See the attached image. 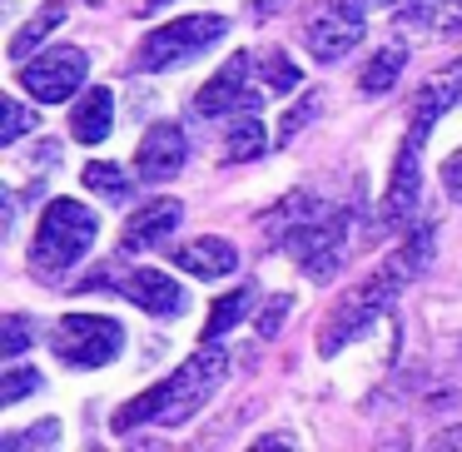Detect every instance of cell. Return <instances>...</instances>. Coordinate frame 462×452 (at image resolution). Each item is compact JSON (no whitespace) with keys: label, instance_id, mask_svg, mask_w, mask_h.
Here are the masks:
<instances>
[{"label":"cell","instance_id":"6da1fadb","mask_svg":"<svg viewBox=\"0 0 462 452\" xmlns=\"http://www.w3.org/2000/svg\"><path fill=\"white\" fill-rule=\"evenodd\" d=\"M428 249H432V229H418L378 273H368V279H363L358 289H353L348 299L328 313V323H323V333H319V353H323V358H333V353L348 348L353 338H363V333H368L373 323L393 309V299L402 293V283L428 263Z\"/></svg>","mask_w":462,"mask_h":452},{"label":"cell","instance_id":"7a4b0ae2","mask_svg":"<svg viewBox=\"0 0 462 452\" xmlns=\"http://www.w3.org/2000/svg\"><path fill=\"white\" fill-rule=\"evenodd\" d=\"M224 378H229V353L224 348L194 353V358L184 363V368H174L160 388H150V392H140L134 402H125V408L115 412V432H134V428H144V422L180 428V422H189L194 412L219 392Z\"/></svg>","mask_w":462,"mask_h":452},{"label":"cell","instance_id":"3957f363","mask_svg":"<svg viewBox=\"0 0 462 452\" xmlns=\"http://www.w3.org/2000/svg\"><path fill=\"white\" fill-rule=\"evenodd\" d=\"M269 229L279 234V244L293 254L303 279L328 283L333 273H338V263L348 259V214L328 209V204L309 199V194H289V199L279 204V214L269 219Z\"/></svg>","mask_w":462,"mask_h":452},{"label":"cell","instance_id":"277c9868","mask_svg":"<svg viewBox=\"0 0 462 452\" xmlns=\"http://www.w3.org/2000/svg\"><path fill=\"white\" fill-rule=\"evenodd\" d=\"M95 234H100V219L95 209L75 199H55L45 204L41 224H35V244H31V263L41 273H65L95 249Z\"/></svg>","mask_w":462,"mask_h":452},{"label":"cell","instance_id":"5b68a950","mask_svg":"<svg viewBox=\"0 0 462 452\" xmlns=\"http://www.w3.org/2000/svg\"><path fill=\"white\" fill-rule=\"evenodd\" d=\"M224 35H229V21H224V15H184V21H170L154 35H144L134 65H140V70H180V65L199 60V55L209 51L214 41H224Z\"/></svg>","mask_w":462,"mask_h":452},{"label":"cell","instance_id":"8992f818","mask_svg":"<svg viewBox=\"0 0 462 452\" xmlns=\"http://www.w3.org/2000/svg\"><path fill=\"white\" fill-rule=\"evenodd\" d=\"M51 348H55V358L75 373L105 368V363L125 348V328L115 318H100V313H70V318L55 323Z\"/></svg>","mask_w":462,"mask_h":452},{"label":"cell","instance_id":"52a82bcc","mask_svg":"<svg viewBox=\"0 0 462 452\" xmlns=\"http://www.w3.org/2000/svg\"><path fill=\"white\" fill-rule=\"evenodd\" d=\"M363 0H313L303 21V45L319 65H338L353 45L363 41Z\"/></svg>","mask_w":462,"mask_h":452},{"label":"cell","instance_id":"ba28073f","mask_svg":"<svg viewBox=\"0 0 462 452\" xmlns=\"http://www.w3.org/2000/svg\"><path fill=\"white\" fill-rule=\"evenodd\" d=\"M85 75H90V55H85L80 45H55L41 60H21V75H15V80H21V90L31 95L35 105H60L85 85Z\"/></svg>","mask_w":462,"mask_h":452},{"label":"cell","instance_id":"9c48e42d","mask_svg":"<svg viewBox=\"0 0 462 452\" xmlns=\"http://www.w3.org/2000/svg\"><path fill=\"white\" fill-rule=\"evenodd\" d=\"M249 75H254V60L239 51V55H234V60L224 65V70H219V75H214V80L199 90L194 110H199L204 120H214V115H239V110H254V105H259V90L249 85Z\"/></svg>","mask_w":462,"mask_h":452},{"label":"cell","instance_id":"30bf717a","mask_svg":"<svg viewBox=\"0 0 462 452\" xmlns=\"http://www.w3.org/2000/svg\"><path fill=\"white\" fill-rule=\"evenodd\" d=\"M184 154H189V144H184L180 125H150V134L140 140V154H134V174L144 184H164L184 170Z\"/></svg>","mask_w":462,"mask_h":452},{"label":"cell","instance_id":"8fae6325","mask_svg":"<svg viewBox=\"0 0 462 452\" xmlns=\"http://www.w3.org/2000/svg\"><path fill=\"white\" fill-rule=\"evenodd\" d=\"M184 219V204L174 199H154V204H140V209L125 219V234H120V254H140V249H160Z\"/></svg>","mask_w":462,"mask_h":452},{"label":"cell","instance_id":"7c38bea8","mask_svg":"<svg viewBox=\"0 0 462 452\" xmlns=\"http://www.w3.org/2000/svg\"><path fill=\"white\" fill-rule=\"evenodd\" d=\"M120 293L130 303H140L144 313H154V318H180V313L189 309V293L160 269H134L130 279L120 283Z\"/></svg>","mask_w":462,"mask_h":452},{"label":"cell","instance_id":"4fadbf2b","mask_svg":"<svg viewBox=\"0 0 462 452\" xmlns=\"http://www.w3.org/2000/svg\"><path fill=\"white\" fill-rule=\"evenodd\" d=\"M174 263H180L184 273H199V279H224V273L239 269V249H234L229 239H214V234H204V239L174 249Z\"/></svg>","mask_w":462,"mask_h":452},{"label":"cell","instance_id":"5bb4252c","mask_svg":"<svg viewBox=\"0 0 462 452\" xmlns=\"http://www.w3.org/2000/svg\"><path fill=\"white\" fill-rule=\"evenodd\" d=\"M115 125V95L105 90V85H95V90L80 95V105L70 110V134L80 144H100L105 134H110Z\"/></svg>","mask_w":462,"mask_h":452},{"label":"cell","instance_id":"9a60e30c","mask_svg":"<svg viewBox=\"0 0 462 452\" xmlns=\"http://www.w3.org/2000/svg\"><path fill=\"white\" fill-rule=\"evenodd\" d=\"M402 65H408V51H402V45H383V51L373 55L368 65H363V75H358V90H363V95H388L393 85H398Z\"/></svg>","mask_w":462,"mask_h":452},{"label":"cell","instance_id":"2e32d148","mask_svg":"<svg viewBox=\"0 0 462 452\" xmlns=\"http://www.w3.org/2000/svg\"><path fill=\"white\" fill-rule=\"evenodd\" d=\"M60 21H65V5H60V0H51V5H45L41 15H31V21H25L21 31L11 35V60H15V65L31 60V51H35V45H41L45 35H51L55 25H60Z\"/></svg>","mask_w":462,"mask_h":452},{"label":"cell","instance_id":"e0dca14e","mask_svg":"<svg viewBox=\"0 0 462 452\" xmlns=\"http://www.w3.org/2000/svg\"><path fill=\"white\" fill-rule=\"evenodd\" d=\"M249 309H254V289H249V283H244V289H234V293H224V299L209 309V323H204V343L224 338V333H229Z\"/></svg>","mask_w":462,"mask_h":452},{"label":"cell","instance_id":"ac0fdd59","mask_svg":"<svg viewBox=\"0 0 462 452\" xmlns=\"http://www.w3.org/2000/svg\"><path fill=\"white\" fill-rule=\"evenodd\" d=\"M263 144H269V134H263V125L254 120V115H234V125H229V144H224V160H259L263 154Z\"/></svg>","mask_w":462,"mask_h":452},{"label":"cell","instance_id":"d6986e66","mask_svg":"<svg viewBox=\"0 0 462 452\" xmlns=\"http://www.w3.org/2000/svg\"><path fill=\"white\" fill-rule=\"evenodd\" d=\"M85 184H90L95 194H105V199H125V194H130V174H125L120 164H105V160L85 164Z\"/></svg>","mask_w":462,"mask_h":452},{"label":"cell","instance_id":"ffe728a7","mask_svg":"<svg viewBox=\"0 0 462 452\" xmlns=\"http://www.w3.org/2000/svg\"><path fill=\"white\" fill-rule=\"evenodd\" d=\"M259 80H263V90H273V95H289L293 85H299V70H293V60L289 55H263L259 60Z\"/></svg>","mask_w":462,"mask_h":452},{"label":"cell","instance_id":"44dd1931","mask_svg":"<svg viewBox=\"0 0 462 452\" xmlns=\"http://www.w3.org/2000/svg\"><path fill=\"white\" fill-rule=\"evenodd\" d=\"M31 343H35L31 318H25V313H11V318H5V338H0V358H5V363H15L25 348H31Z\"/></svg>","mask_w":462,"mask_h":452},{"label":"cell","instance_id":"7402d4cb","mask_svg":"<svg viewBox=\"0 0 462 452\" xmlns=\"http://www.w3.org/2000/svg\"><path fill=\"white\" fill-rule=\"evenodd\" d=\"M25 392H41V373H35V368H5V383H0V408H15Z\"/></svg>","mask_w":462,"mask_h":452},{"label":"cell","instance_id":"603a6c76","mask_svg":"<svg viewBox=\"0 0 462 452\" xmlns=\"http://www.w3.org/2000/svg\"><path fill=\"white\" fill-rule=\"evenodd\" d=\"M31 125H35V115L25 110V105H15V100H11V105H5V130H0V140H5V144H15L25 130H31Z\"/></svg>","mask_w":462,"mask_h":452},{"label":"cell","instance_id":"cb8c5ba5","mask_svg":"<svg viewBox=\"0 0 462 452\" xmlns=\"http://www.w3.org/2000/svg\"><path fill=\"white\" fill-rule=\"evenodd\" d=\"M60 438V422H35V428H25V432H15V438H5V447H21V442H55Z\"/></svg>","mask_w":462,"mask_h":452},{"label":"cell","instance_id":"d4e9b609","mask_svg":"<svg viewBox=\"0 0 462 452\" xmlns=\"http://www.w3.org/2000/svg\"><path fill=\"white\" fill-rule=\"evenodd\" d=\"M442 189H448V199L462 204V150L442 160Z\"/></svg>","mask_w":462,"mask_h":452},{"label":"cell","instance_id":"484cf974","mask_svg":"<svg viewBox=\"0 0 462 452\" xmlns=\"http://www.w3.org/2000/svg\"><path fill=\"white\" fill-rule=\"evenodd\" d=\"M309 115H319V100H303V105H299V110H293V115H289V120H283V125H279V144H289V140H293V134H299V130H303V120H309Z\"/></svg>","mask_w":462,"mask_h":452},{"label":"cell","instance_id":"4316f807","mask_svg":"<svg viewBox=\"0 0 462 452\" xmlns=\"http://www.w3.org/2000/svg\"><path fill=\"white\" fill-rule=\"evenodd\" d=\"M289 309H293L289 299H273L269 309H263V318H259V333H263V338H273V333H279V323H283V313H289Z\"/></svg>","mask_w":462,"mask_h":452},{"label":"cell","instance_id":"83f0119b","mask_svg":"<svg viewBox=\"0 0 462 452\" xmlns=\"http://www.w3.org/2000/svg\"><path fill=\"white\" fill-rule=\"evenodd\" d=\"M254 447H293V432H269V438H259Z\"/></svg>","mask_w":462,"mask_h":452},{"label":"cell","instance_id":"f1b7e54d","mask_svg":"<svg viewBox=\"0 0 462 452\" xmlns=\"http://www.w3.org/2000/svg\"><path fill=\"white\" fill-rule=\"evenodd\" d=\"M432 447H462V428H448V432H438V438H432Z\"/></svg>","mask_w":462,"mask_h":452},{"label":"cell","instance_id":"f546056e","mask_svg":"<svg viewBox=\"0 0 462 452\" xmlns=\"http://www.w3.org/2000/svg\"><path fill=\"white\" fill-rule=\"evenodd\" d=\"M273 5H279V0H254V11H259V15H269Z\"/></svg>","mask_w":462,"mask_h":452},{"label":"cell","instance_id":"4dcf8cb0","mask_svg":"<svg viewBox=\"0 0 462 452\" xmlns=\"http://www.w3.org/2000/svg\"><path fill=\"white\" fill-rule=\"evenodd\" d=\"M383 5H412V0H383Z\"/></svg>","mask_w":462,"mask_h":452},{"label":"cell","instance_id":"1f68e13d","mask_svg":"<svg viewBox=\"0 0 462 452\" xmlns=\"http://www.w3.org/2000/svg\"><path fill=\"white\" fill-rule=\"evenodd\" d=\"M144 5H160V0H144Z\"/></svg>","mask_w":462,"mask_h":452}]
</instances>
